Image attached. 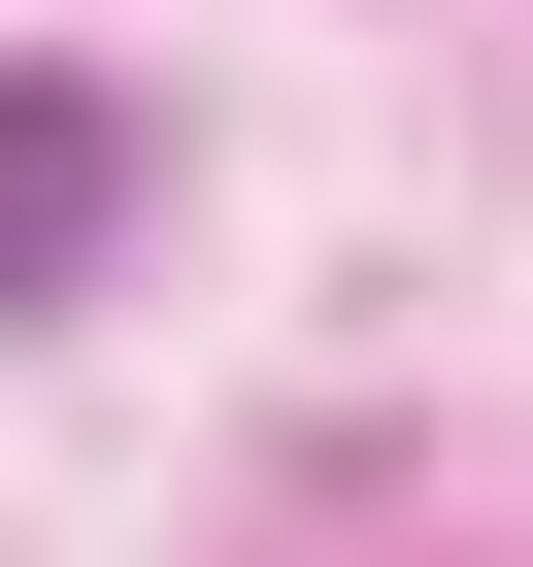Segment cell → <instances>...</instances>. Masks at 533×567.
Listing matches in <instances>:
<instances>
[{
	"label": "cell",
	"mask_w": 533,
	"mask_h": 567,
	"mask_svg": "<svg viewBox=\"0 0 533 567\" xmlns=\"http://www.w3.org/2000/svg\"><path fill=\"white\" fill-rule=\"evenodd\" d=\"M101 234H134V101L101 68H0V301H67Z\"/></svg>",
	"instance_id": "obj_1"
}]
</instances>
